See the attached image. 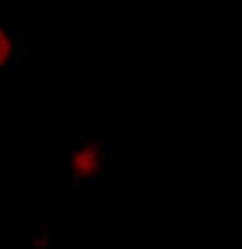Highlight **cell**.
<instances>
[{"label":"cell","instance_id":"obj_2","mask_svg":"<svg viewBox=\"0 0 242 249\" xmlns=\"http://www.w3.org/2000/svg\"><path fill=\"white\" fill-rule=\"evenodd\" d=\"M26 54V29L0 23V78L8 75Z\"/></svg>","mask_w":242,"mask_h":249},{"label":"cell","instance_id":"obj_1","mask_svg":"<svg viewBox=\"0 0 242 249\" xmlns=\"http://www.w3.org/2000/svg\"><path fill=\"white\" fill-rule=\"evenodd\" d=\"M70 177L78 187H97L112 171V145L99 132H83L70 148Z\"/></svg>","mask_w":242,"mask_h":249}]
</instances>
